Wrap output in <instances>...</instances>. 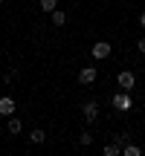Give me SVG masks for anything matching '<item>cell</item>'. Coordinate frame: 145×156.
<instances>
[{"instance_id":"cell-1","label":"cell","mask_w":145,"mask_h":156,"mask_svg":"<svg viewBox=\"0 0 145 156\" xmlns=\"http://www.w3.org/2000/svg\"><path fill=\"white\" fill-rule=\"evenodd\" d=\"M110 104L116 107L119 113H128V110H134V98L128 95V90H122V93H116V95L110 98Z\"/></svg>"},{"instance_id":"cell-2","label":"cell","mask_w":145,"mask_h":156,"mask_svg":"<svg viewBox=\"0 0 145 156\" xmlns=\"http://www.w3.org/2000/svg\"><path fill=\"white\" fill-rule=\"evenodd\" d=\"M81 116H84V122H96V119H99V101H84L81 104Z\"/></svg>"},{"instance_id":"cell-3","label":"cell","mask_w":145,"mask_h":156,"mask_svg":"<svg viewBox=\"0 0 145 156\" xmlns=\"http://www.w3.org/2000/svg\"><path fill=\"white\" fill-rule=\"evenodd\" d=\"M90 55L99 58V61H102V58H107V55H110V44H107V41H96L93 49H90Z\"/></svg>"},{"instance_id":"cell-4","label":"cell","mask_w":145,"mask_h":156,"mask_svg":"<svg viewBox=\"0 0 145 156\" xmlns=\"http://www.w3.org/2000/svg\"><path fill=\"white\" fill-rule=\"evenodd\" d=\"M116 84H119L122 90H128V93H131V90H134V84H136V75H134V73H119V75H116Z\"/></svg>"},{"instance_id":"cell-5","label":"cell","mask_w":145,"mask_h":156,"mask_svg":"<svg viewBox=\"0 0 145 156\" xmlns=\"http://www.w3.org/2000/svg\"><path fill=\"white\" fill-rule=\"evenodd\" d=\"M12 113H15V98L3 95V98H0V116H12Z\"/></svg>"},{"instance_id":"cell-6","label":"cell","mask_w":145,"mask_h":156,"mask_svg":"<svg viewBox=\"0 0 145 156\" xmlns=\"http://www.w3.org/2000/svg\"><path fill=\"white\" fill-rule=\"evenodd\" d=\"M78 81L81 84H93L96 81V67H84L81 73H78Z\"/></svg>"},{"instance_id":"cell-7","label":"cell","mask_w":145,"mask_h":156,"mask_svg":"<svg viewBox=\"0 0 145 156\" xmlns=\"http://www.w3.org/2000/svg\"><path fill=\"white\" fill-rule=\"evenodd\" d=\"M122 153H125V156H142V147H139V145H128V142H125V145H122Z\"/></svg>"},{"instance_id":"cell-8","label":"cell","mask_w":145,"mask_h":156,"mask_svg":"<svg viewBox=\"0 0 145 156\" xmlns=\"http://www.w3.org/2000/svg\"><path fill=\"white\" fill-rule=\"evenodd\" d=\"M44 139H46L44 130H32V133H29V142H35V145H44Z\"/></svg>"},{"instance_id":"cell-9","label":"cell","mask_w":145,"mask_h":156,"mask_svg":"<svg viewBox=\"0 0 145 156\" xmlns=\"http://www.w3.org/2000/svg\"><path fill=\"white\" fill-rule=\"evenodd\" d=\"M52 23H55V26H64V23H67V15H64L61 9H55L52 12Z\"/></svg>"},{"instance_id":"cell-10","label":"cell","mask_w":145,"mask_h":156,"mask_svg":"<svg viewBox=\"0 0 145 156\" xmlns=\"http://www.w3.org/2000/svg\"><path fill=\"white\" fill-rule=\"evenodd\" d=\"M20 130H23L20 119H9V133H12V136H17V133H20Z\"/></svg>"},{"instance_id":"cell-11","label":"cell","mask_w":145,"mask_h":156,"mask_svg":"<svg viewBox=\"0 0 145 156\" xmlns=\"http://www.w3.org/2000/svg\"><path fill=\"white\" fill-rule=\"evenodd\" d=\"M41 9H44V12H50V15H52V12L58 9V0H41Z\"/></svg>"},{"instance_id":"cell-12","label":"cell","mask_w":145,"mask_h":156,"mask_svg":"<svg viewBox=\"0 0 145 156\" xmlns=\"http://www.w3.org/2000/svg\"><path fill=\"white\" fill-rule=\"evenodd\" d=\"M119 151H122V145H119V142H116V145H107V147H105V156H116Z\"/></svg>"},{"instance_id":"cell-13","label":"cell","mask_w":145,"mask_h":156,"mask_svg":"<svg viewBox=\"0 0 145 156\" xmlns=\"http://www.w3.org/2000/svg\"><path fill=\"white\" fill-rule=\"evenodd\" d=\"M78 142L87 147V145H93V136H90V133H81V139H78Z\"/></svg>"},{"instance_id":"cell-14","label":"cell","mask_w":145,"mask_h":156,"mask_svg":"<svg viewBox=\"0 0 145 156\" xmlns=\"http://www.w3.org/2000/svg\"><path fill=\"white\" fill-rule=\"evenodd\" d=\"M15 78H17V73H15V69H9V73L3 75V81H6V84H12V81H15Z\"/></svg>"},{"instance_id":"cell-15","label":"cell","mask_w":145,"mask_h":156,"mask_svg":"<svg viewBox=\"0 0 145 156\" xmlns=\"http://www.w3.org/2000/svg\"><path fill=\"white\" fill-rule=\"evenodd\" d=\"M136 49H139V52H142V55H145V38L139 41V44H136Z\"/></svg>"},{"instance_id":"cell-16","label":"cell","mask_w":145,"mask_h":156,"mask_svg":"<svg viewBox=\"0 0 145 156\" xmlns=\"http://www.w3.org/2000/svg\"><path fill=\"white\" fill-rule=\"evenodd\" d=\"M139 26H142V29H145V15H142V17H139Z\"/></svg>"},{"instance_id":"cell-17","label":"cell","mask_w":145,"mask_h":156,"mask_svg":"<svg viewBox=\"0 0 145 156\" xmlns=\"http://www.w3.org/2000/svg\"><path fill=\"white\" fill-rule=\"evenodd\" d=\"M0 3H3V0H0Z\"/></svg>"}]
</instances>
